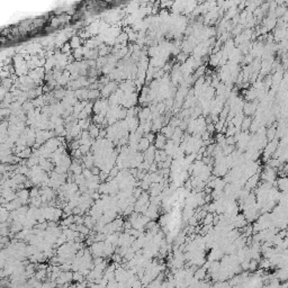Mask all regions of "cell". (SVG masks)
I'll return each mask as SVG.
<instances>
[{"label":"cell","mask_w":288,"mask_h":288,"mask_svg":"<svg viewBox=\"0 0 288 288\" xmlns=\"http://www.w3.org/2000/svg\"><path fill=\"white\" fill-rule=\"evenodd\" d=\"M277 146H278V141L273 139L270 141V143H268V144L263 148V159H264L266 161L273 155V153L276 151V149H277Z\"/></svg>","instance_id":"obj_1"},{"label":"cell","mask_w":288,"mask_h":288,"mask_svg":"<svg viewBox=\"0 0 288 288\" xmlns=\"http://www.w3.org/2000/svg\"><path fill=\"white\" fill-rule=\"evenodd\" d=\"M259 179H260V174H252V176H250L244 183L245 189H248V190L256 189L258 185H259Z\"/></svg>","instance_id":"obj_2"},{"label":"cell","mask_w":288,"mask_h":288,"mask_svg":"<svg viewBox=\"0 0 288 288\" xmlns=\"http://www.w3.org/2000/svg\"><path fill=\"white\" fill-rule=\"evenodd\" d=\"M154 146L155 149L158 150H162L164 148V145H165V143H167V137L164 136L163 134H157L155 135V139H154Z\"/></svg>","instance_id":"obj_3"},{"label":"cell","mask_w":288,"mask_h":288,"mask_svg":"<svg viewBox=\"0 0 288 288\" xmlns=\"http://www.w3.org/2000/svg\"><path fill=\"white\" fill-rule=\"evenodd\" d=\"M206 275H207V269H205L204 267H201V268H197V269L195 270V273H194V278L197 279V280H203V279L206 277Z\"/></svg>","instance_id":"obj_4"},{"label":"cell","mask_w":288,"mask_h":288,"mask_svg":"<svg viewBox=\"0 0 288 288\" xmlns=\"http://www.w3.org/2000/svg\"><path fill=\"white\" fill-rule=\"evenodd\" d=\"M150 145H151V143L149 142V140L146 139L145 136H144V139H140L139 143H137V146H139L140 151H145Z\"/></svg>","instance_id":"obj_5"},{"label":"cell","mask_w":288,"mask_h":288,"mask_svg":"<svg viewBox=\"0 0 288 288\" xmlns=\"http://www.w3.org/2000/svg\"><path fill=\"white\" fill-rule=\"evenodd\" d=\"M276 183H277V185L279 186V189L282 191H286L287 190V178L286 177H282V178L277 179Z\"/></svg>","instance_id":"obj_6"},{"label":"cell","mask_w":288,"mask_h":288,"mask_svg":"<svg viewBox=\"0 0 288 288\" xmlns=\"http://www.w3.org/2000/svg\"><path fill=\"white\" fill-rule=\"evenodd\" d=\"M162 134H163L164 136L167 137V139H171L172 137V134H174V130L172 126H167V127H163L161 130Z\"/></svg>","instance_id":"obj_7"},{"label":"cell","mask_w":288,"mask_h":288,"mask_svg":"<svg viewBox=\"0 0 288 288\" xmlns=\"http://www.w3.org/2000/svg\"><path fill=\"white\" fill-rule=\"evenodd\" d=\"M258 267H259V261L256 260V259H251L250 261H249V270H251V271H256V270L258 269Z\"/></svg>","instance_id":"obj_8"},{"label":"cell","mask_w":288,"mask_h":288,"mask_svg":"<svg viewBox=\"0 0 288 288\" xmlns=\"http://www.w3.org/2000/svg\"><path fill=\"white\" fill-rule=\"evenodd\" d=\"M213 213H207L206 216L203 218V223L204 224H213Z\"/></svg>","instance_id":"obj_9"},{"label":"cell","mask_w":288,"mask_h":288,"mask_svg":"<svg viewBox=\"0 0 288 288\" xmlns=\"http://www.w3.org/2000/svg\"><path fill=\"white\" fill-rule=\"evenodd\" d=\"M266 135H267V137H268V140H269V141H271V140L275 139V137H276V128H275V127H271L270 130L267 131Z\"/></svg>","instance_id":"obj_10"},{"label":"cell","mask_w":288,"mask_h":288,"mask_svg":"<svg viewBox=\"0 0 288 288\" xmlns=\"http://www.w3.org/2000/svg\"><path fill=\"white\" fill-rule=\"evenodd\" d=\"M250 123H251V121L249 119V118L244 119V121L242 122V130H243V131H247V130H248L249 126H250Z\"/></svg>","instance_id":"obj_11"},{"label":"cell","mask_w":288,"mask_h":288,"mask_svg":"<svg viewBox=\"0 0 288 288\" xmlns=\"http://www.w3.org/2000/svg\"><path fill=\"white\" fill-rule=\"evenodd\" d=\"M144 136L146 137V139L149 140V142L150 143H152V142H154V139H155V135L154 134H152V133H146Z\"/></svg>","instance_id":"obj_12"}]
</instances>
